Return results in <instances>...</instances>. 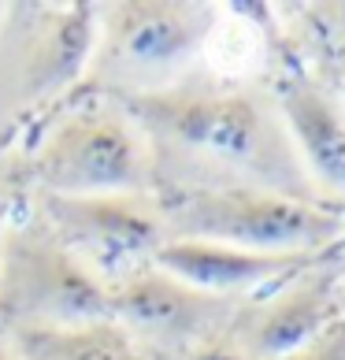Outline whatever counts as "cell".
<instances>
[{
	"label": "cell",
	"instance_id": "6da1fadb",
	"mask_svg": "<svg viewBox=\"0 0 345 360\" xmlns=\"http://www.w3.org/2000/svg\"><path fill=\"white\" fill-rule=\"evenodd\" d=\"M112 104L149 145L152 186H256L320 205L268 93L182 75L164 89L123 93Z\"/></svg>",
	"mask_w": 345,
	"mask_h": 360
},
{
	"label": "cell",
	"instance_id": "7a4b0ae2",
	"mask_svg": "<svg viewBox=\"0 0 345 360\" xmlns=\"http://www.w3.org/2000/svg\"><path fill=\"white\" fill-rule=\"evenodd\" d=\"M167 238H201L256 252H330L345 212L256 186H152Z\"/></svg>",
	"mask_w": 345,
	"mask_h": 360
},
{
	"label": "cell",
	"instance_id": "3957f363",
	"mask_svg": "<svg viewBox=\"0 0 345 360\" xmlns=\"http://www.w3.org/2000/svg\"><path fill=\"white\" fill-rule=\"evenodd\" d=\"M216 8L185 0H130L97 8V41L89 56L93 86L104 97L152 93L178 82L216 34Z\"/></svg>",
	"mask_w": 345,
	"mask_h": 360
},
{
	"label": "cell",
	"instance_id": "277c9868",
	"mask_svg": "<svg viewBox=\"0 0 345 360\" xmlns=\"http://www.w3.org/2000/svg\"><path fill=\"white\" fill-rule=\"evenodd\" d=\"M108 286L67 252L41 223L4 226L0 242V323L26 327H89L108 323Z\"/></svg>",
	"mask_w": 345,
	"mask_h": 360
},
{
	"label": "cell",
	"instance_id": "5b68a950",
	"mask_svg": "<svg viewBox=\"0 0 345 360\" xmlns=\"http://www.w3.org/2000/svg\"><path fill=\"white\" fill-rule=\"evenodd\" d=\"M37 193L104 197L152 193V156L141 130L115 104H78L34 153Z\"/></svg>",
	"mask_w": 345,
	"mask_h": 360
},
{
	"label": "cell",
	"instance_id": "8992f818",
	"mask_svg": "<svg viewBox=\"0 0 345 360\" xmlns=\"http://www.w3.org/2000/svg\"><path fill=\"white\" fill-rule=\"evenodd\" d=\"M37 216H41L37 223L67 252H74L104 286L152 264V252L167 242V226L152 193H37Z\"/></svg>",
	"mask_w": 345,
	"mask_h": 360
},
{
	"label": "cell",
	"instance_id": "52a82bcc",
	"mask_svg": "<svg viewBox=\"0 0 345 360\" xmlns=\"http://www.w3.org/2000/svg\"><path fill=\"white\" fill-rule=\"evenodd\" d=\"M345 316V278L327 252L308 268L286 275L253 301H242L227 327V338L249 360H282L320 338Z\"/></svg>",
	"mask_w": 345,
	"mask_h": 360
},
{
	"label": "cell",
	"instance_id": "ba28073f",
	"mask_svg": "<svg viewBox=\"0 0 345 360\" xmlns=\"http://www.w3.org/2000/svg\"><path fill=\"white\" fill-rule=\"evenodd\" d=\"M108 304L112 323L123 327L141 349L160 345L178 356L223 335L242 301L211 297V293H201L182 278L160 271L156 264H145L108 286Z\"/></svg>",
	"mask_w": 345,
	"mask_h": 360
},
{
	"label": "cell",
	"instance_id": "9c48e42d",
	"mask_svg": "<svg viewBox=\"0 0 345 360\" xmlns=\"http://www.w3.org/2000/svg\"><path fill=\"white\" fill-rule=\"evenodd\" d=\"M271 97L312 193L320 205L345 212V104L301 71L278 78Z\"/></svg>",
	"mask_w": 345,
	"mask_h": 360
},
{
	"label": "cell",
	"instance_id": "30bf717a",
	"mask_svg": "<svg viewBox=\"0 0 345 360\" xmlns=\"http://www.w3.org/2000/svg\"><path fill=\"white\" fill-rule=\"evenodd\" d=\"M320 257H327V252H256L223 242H201V238H167L152 252V264L201 293L237 301L256 297L268 286L282 283L286 275L315 264Z\"/></svg>",
	"mask_w": 345,
	"mask_h": 360
},
{
	"label": "cell",
	"instance_id": "8fae6325",
	"mask_svg": "<svg viewBox=\"0 0 345 360\" xmlns=\"http://www.w3.org/2000/svg\"><path fill=\"white\" fill-rule=\"evenodd\" d=\"M93 41H97V8L93 4H71L45 15V30L30 63V93L71 89L89 71Z\"/></svg>",
	"mask_w": 345,
	"mask_h": 360
},
{
	"label": "cell",
	"instance_id": "7c38bea8",
	"mask_svg": "<svg viewBox=\"0 0 345 360\" xmlns=\"http://www.w3.org/2000/svg\"><path fill=\"white\" fill-rule=\"evenodd\" d=\"M282 360H345V316L338 323H330L320 338H312L308 345H301L297 353H289Z\"/></svg>",
	"mask_w": 345,
	"mask_h": 360
},
{
	"label": "cell",
	"instance_id": "4fadbf2b",
	"mask_svg": "<svg viewBox=\"0 0 345 360\" xmlns=\"http://www.w3.org/2000/svg\"><path fill=\"white\" fill-rule=\"evenodd\" d=\"M178 360H249V356L237 349V345L227 338V330H223V335H216V338H208L201 345H193V349L178 353Z\"/></svg>",
	"mask_w": 345,
	"mask_h": 360
},
{
	"label": "cell",
	"instance_id": "5bb4252c",
	"mask_svg": "<svg viewBox=\"0 0 345 360\" xmlns=\"http://www.w3.org/2000/svg\"><path fill=\"white\" fill-rule=\"evenodd\" d=\"M0 360H19L15 353H8V349H0Z\"/></svg>",
	"mask_w": 345,
	"mask_h": 360
},
{
	"label": "cell",
	"instance_id": "9a60e30c",
	"mask_svg": "<svg viewBox=\"0 0 345 360\" xmlns=\"http://www.w3.org/2000/svg\"><path fill=\"white\" fill-rule=\"evenodd\" d=\"M0 242H4V223H0Z\"/></svg>",
	"mask_w": 345,
	"mask_h": 360
},
{
	"label": "cell",
	"instance_id": "2e32d148",
	"mask_svg": "<svg viewBox=\"0 0 345 360\" xmlns=\"http://www.w3.org/2000/svg\"><path fill=\"white\" fill-rule=\"evenodd\" d=\"M338 268H341V278H345V260H341V264H338Z\"/></svg>",
	"mask_w": 345,
	"mask_h": 360
}]
</instances>
